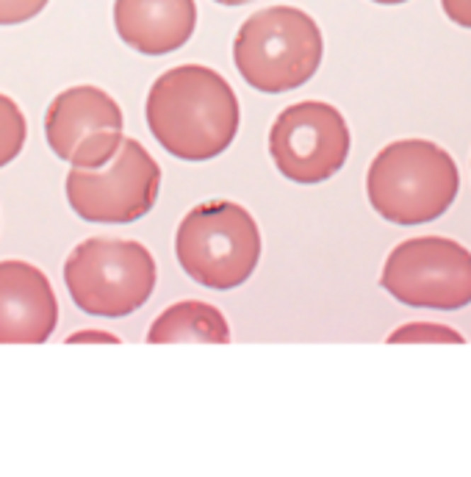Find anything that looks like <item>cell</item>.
<instances>
[{
    "instance_id": "cell-1",
    "label": "cell",
    "mask_w": 471,
    "mask_h": 477,
    "mask_svg": "<svg viewBox=\"0 0 471 477\" xmlns=\"http://www.w3.org/2000/svg\"><path fill=\"white\" fill-rule=\"evenodd\" d=\"M147 125L158 145L183 161L217 159L239 130L233 86L211 67H172L150 86Z\"/></svg>"
},
{
    "instance_id": "cell-2",
    "label": "cell",
    "mask_w": 471,
    "mask_h": 477,
    "mask_svg": "<svg viewBox=\"0 0 471 477\" xmlns=\"http://www.w3.org/2000/svg\"><path fill=\"white\" fill-rule=\"evenodd\" d=\"M452 156L424 139L391 142L377 153L366 175V191L380 217L397 225L438 220L458 194Z\"/></svg>"
},
{
    "instance_id": "cell-3",
    "label": "cell",
    "mask_w": 471,
    "mask_h": 477,
    "mask_svg": "<svg viewBox=\"0 0 471 477\" xmlns=\"http://www.w3.org/2000/svg\"><path fill=\"white\" fill-rule=\"evenodd\" d=\"M233 59L252 89L269 95L291 92L319 69L322 31L300 9H261L236 33Z\"/></svg>"
},
{
    "instance_id": "cell-4",
    "label": "cell",
    "mask_w": 471,
    "mask_h": 477,
    "mask_svg": "<svg viewBox=\"0 0 471 477\" xmlns=\"http://www.w3.org/2000/svg\"><path fill=\"white\" fill-rule=\"evenodd\" d=\"M64 284L81 311L120 319L150 300L156 288V261L139 242L97 236L69 253Z\"/></svg>"
},
{
    "instance_id": "cell-5",
    "label": "cell",
    "mask_w": 471,
    "mask_h": 477,
    "mask_svg": "<svg viewBox=\"0 0 471 477\" xmlns=\"http://www.w3.org/2000/svg\"><path fill=\"white\" fill-rule=\"evenodd\" d=\"M175 255L191 281L208 288L242 286L258 266L261 233L236 203H203L191 208L175 236Z\"/></svg>"
},
{
    "instance_id": "cell-6",
    "label": "cell",
    "mask_w": 471,
    "mask_h": 477,
    "mask_svg": "<svg viewBox=\"0 0 471 477\" xmlns=\"http://www.w3.org/2000/svg\"><path fill=\"white\" fill-rule=\"evenodd\" d=\"M161 167L136 142L123 139V147L106 167L81 169L67 175V200L81 220L125 225L142 220L156 206Z\"/></svg>"
},
{
    "instance_id": "cell-7",
    "label": "cell",
    "mask_w": 471,
    "mask_h": 477,
    "mask_svg": "<svg viewBox=\"0 0 471 477\" xmlns=\"http://www.w3.org/2000/svg\"><path fill=\"white\" fill-rule=\"evenodd\" d=\"M380 284L405 305L455 311L471 303V253L441 236L408 239L385 258Z\"/></svg>"
},
{
    "instance_id": "cell-8",
    "label": "cell",
    "mask_w": 471,
    "mask_h": 477,
    "mask_svg": "<svg viewBox=\"0 0 471 477\" xmlns=\"http://www.w3.org/2000/svg\"><path fill=\"white\" fill-rule=\"evenodd\" d=\"M275 167L294 184L333 178L349 156V128L330 103L305 100L285 108L269 133Z\"/></svg>"
},
{
    "instance_id": "cell-9",
    "label": "cell",
    "mask_w": 471,
    "mask_h": 477,
    "mask_svg": "<svg viewBox=\"0 0 471 477\" xmlns=\"http://www.w3.org/2000/svg\"><path fill=\"white\" fill-rule=\"evenodd\" d=\"M45 136L62 161L97 169L123 147V111L114 97L97 86H72L47 106Z\"/></svg>"
},
{
    "instance_id": "cell-10",
    "label": "cell",
    "mask_w": 471,
    "mask_h": 477,
    "mask_svg": "<svg viewBox=\"0 0 471 477\" xmlns=\"http://www.w3.org/2000/svg\"><path fill=\"white\" fill-rule=\"evenodd\" d=\"M59 322L50 281L28 261H0V344H42Z\"/></svg>"
},
{
    "instance_id": "cell-11",
    "label": "cell",
    "mask_w": 471,
    "mask_h": 477,
    "mask_svg": "<svg viewBox=\"0 0 471 477\" xmlns=\"http://www.w3.org/2000/svg\"><path fill=\"white\" fill-rule=\"evenodd\" d=\"M114 26L136 53L164 56L191 39L197 6L194 0H117Z\"/></svg>"
},
{
    "instance_id": "cell-12",
    "label": "cell",
    "mask_w": 471,
    "mask_h": 477,
    "mask_svg": "<svg viewBox=\"0 0 471 477\" xmlns=\"http://www.w3.org/2000/svg\"><path fill=\"white\" fill-rule=\"evenodd\" d=\"M147 342L166 344V342H214L225 344L230 342V327L222 317L220 308L208 303H175L153 322Z\"/></svg>"
},
{
    "instance_id": "cell-13",
    "label": "cell",
    "mask_w": 471,
    "mask_h": 477,
    "mask_svg": "<svg viewBox=\"0 0 471 477\" xmlns=\"http://www.w3.org/2000/svg\"><path fill=\"white\" fill-rule=\"evenodd\" d=\"M25 117L11 97L0 95V167L11 164L25 145Z\"/></svg>"
},
{
    "instance_id": "cell-14",
    "label": "cell",
    "mask_w": 471,
    "mask_h": 477,
    "mask_svg": "<svg viewBox=\"0 0 471 477\" xmlns=\"http://www.w3.org/2000/svg\"><path fill=\"white\" fill-rule=\"evenodd\" d=\"M391 344H402V342H449V344H463V336L452 327L443 325H427V322H413L405 327H397L388 336Z\"/></svg>"
},
{
    "instance_id": "cell-15",
    "label": "cell",
    "mask_w": 471,
    "mask_h": 477,
    "mask_svg": "<svg viewBox=\"0 0 471 477\" xmlns=\"http://www.w3.org/2000/svg\"><path fill=\"white\" fill-rule=\"evenodd\" d=\"M47 0H0V26H17L33 20Z\"/></svg>"
},
{
    "instance_id": "cell-16",
    "label": "cell",
    "mask_w": 471,
    "mask_h": 477,
    "mask_svg": "<svg viewBox=\"0 0 471 477\" xmlns=\"http://www.w3.org/2000/svg\"><path fill=\"white\" fill-rule=\"evenodd\" d=\"M446 17L460 28H471V0H441Z\"/></svg>"
},
{
    "instance_id": "cell-17",
    "label": "cell",
    "mask_w": 471,
    "mask_h": 477,
    "mask_svg": "<svg viewBox=\"0 0 471 477\" xmlns=\"http://www.w3.org/2000/svg\"><path fill=\"white\" fill-rule=\"evenodd\" d=\"M81 342H106V344H117L120 339L114 333H103V330H78L72 336H67V344H81Z\"/></svg>"
},
{
    "instance_id": "cell-18",
    "label": "cell",
    "mask_w": 471,
    "mask_h": 477,
    "mask_svg": "<svg viewBox=\"0 0 471 477\" xmlns=\"http://www.w3.org/2000/svg\"><path fill=\"white\" fill-rule=\"evenodd\" d=\"M222 6H244V3H250V0H217Z\"/></svg>"
},
{
    "instance_id": "cell-19",
    "label": "cell",
    "mask_w": 471,
    "mask_h": 477,
    "mask_svg": "<svg viewBox=\"0 0 471 477\" xmlns=\"http://www.w3.org/2000/svg\"><path fill=\"white\" fill-rule=\"evenodd\" d=\"M375 3H382V6H397V3H405V0H375Z\"/></svg>"
}]
</instances>
